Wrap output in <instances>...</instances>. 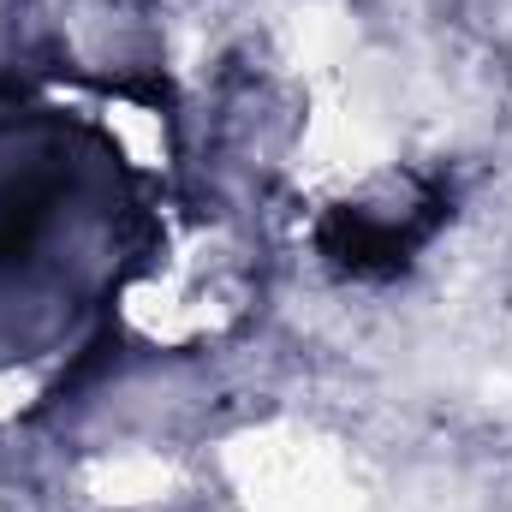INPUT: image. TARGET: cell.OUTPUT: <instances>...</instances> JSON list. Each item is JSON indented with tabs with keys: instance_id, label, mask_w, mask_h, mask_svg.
<instances>
[{
	"instance_id": "1",
	"label": "cell",
	"mask_w": 512,
	"mask_h": 512,
	"mask_svg": "<svg viewBox=\"0 0 512 512\" xmlns=\"http://www.w3.org/2000/svg\"><path fill=\"white\" fill-rule=\"evenodd\" d=\"M143 197L102 126L24 108L0 114V364L66 346L143 256Z\"/></svg>"
},
{
	"instance_id": "2",
	"label": "cell",
	"mask_w": 512,
	"mask_h": 512,
	"mask_svg": "<svg viewBox=\"0 0 512 512\" xmlns=\"http://www.w3.org/2000/svg\"><path fill=\"white\" fill-rule=\"evenodd\" d=\"M429 227H435V215H423V221H382V215H370L364 203H340L322 227H316V245L322 256L340 268V274H358V280H382V274H399L411 251L429 239Z\"/></svg>"
}]
</instances>
